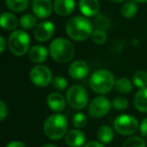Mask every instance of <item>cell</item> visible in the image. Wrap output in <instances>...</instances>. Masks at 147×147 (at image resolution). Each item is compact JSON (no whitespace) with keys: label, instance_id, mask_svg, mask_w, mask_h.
I'll return each instance as SVG.
<instances>
[{"label":"cell","instance_id":"1","mask_svg":"<svg viewBox=\"0 0 147 147\" xmlns=\"http://www.w3.org/2000/svg\"><path fill=\"white\" fill-rule=\"evenodd\" d=\"M67 36L75 41H84L91 37L94 31V24L86 16H74L65 24Z\"/></svg>","mask_w":147,"mask_h":147},{"label":"cell","instance_id":"2","mask_svg":"<svg viewBox=\"0 0 147 147\" xmlns=\"http://www.w3.org/2000/svg\"><path fill=\"white\" fill-rule=\"evenodd\" d=\"M49 53L55 61L59 63H67L75 57V47L69 39L65 37H57L49 45Z\"/></svg>","mask_w":147,"mask_h":147},{"label":"cell","instance_id":"3","mask_svg":"<svg viewBox=\"0 0 147 147\" xmlns=\"http://www.w3.org/2000/svg\"><path fill=\"white\" fill-rule=\"evenodd\" d=\"M115 77L109 69H100L91 75L89 85L93 92L99 95L108 94L115 87Z\"/></svg>","mask_w":147,"mask_h":147},{"label":"cell","instance_id":"4","mask_svg":"<svg viewBox=\"0 0 147 147\" xmlns=\"http://www.w3.org/2000/svg\"><path fill=\"white\" fill-rule=\"evenodd\" d=\"M67 120L61 113L49 116L43 124V132L47 138L51 140H59L67 133Z\"/></svg>","mask_w":147,"mask_h":147},{"label":"cell","instance_id":"5","mask_svg":"<svg viewBox=\"0 0 147 147\" xmlns=\"http://www.w3.org/2000/svg\"><path fill=\"white\" fill-rule=\"evenodd\" d=\"M8 49L13 55L22 57L30 49V37L28 33L20 29L13 30L8 37Z\"/></svg>","mask_w":147,"mask_h":147},{"label":"cell","instance_id":"6","mask_svg":"<svg viewBox=\"0 0 147 147\" xmlns=\"http://www.w3.org/2000/svg\"><path fill=\"white\" fill-rule=\"evenodd\" d=\"M65 99L69 106L75 110H83L89 102V95L85 88L80 85H73L67 91Z\"/></svg>","mask_w":147,"mask_h":147},{"label":"cell","instance_id":"7","mask_svg":"<svg viewBox=\"0 0 147 147\" xmlns=\"http://www.w3.org/2000/svg\"><path fill=\"white\" fill-rule=\"evenodd\" d=\"M114 129L118 134L123 136H131L139 129L138 120L129 114H122L114 120Z\"/></svg>","mask_w":147,"mask_h":147},{"label":"cell","instance_id":"8","mask_svg":"<svg viewBox=\"0 0 147 147\" xmlns=\"http://www.w3.org/2000/svg\"><path fill=\"white\" fill-rule=\"evenodd\" d=\"M29 79L34 86L45 88L53 82V73L51 69L45 65H35L29 71Z\"/></svg>","mask_w":147,"mask_h":147},{"label":"cell","instance_id":"9","mask_svg":"<svg viewBox=\"0 0 147 147\" xmlns=\"http://www.w3.org/2000/svg\"><path fill=\"white\" fill-rule=\"evenodd\" d=\"M112 102L105 96H98L94 98L89 104V114L93 118H103L111 110Z\"/></svg>","mask_w":147,"mask_h":147},{"label":"cell","instance_id":"10","mask_svg":"<svg viewBox=\"0 0 147 147\" xmlns=\"http://www.w3.org/2000/svg\"><path fill=\"white\" fill-rule=\"evenodd\" d=\"M53 33H55V24L49 20L38 23L33 31L34 38L40 42L49 41L53 36Z\"/></svg>","mask_w":147,"mask_h":147},{"label":"cell","instance_id":"11","mask_svg":"<svg viewBox=\"0 0 147 147\" xmlns=\"http://www.w3.org/2000/svg\"><path fill=\"white\" fill-rule=\"evenodd\" d=\"M89 71H90V67H89L88 63L82 59L73 61L67 69V73H69V77L76 81L85 79L89 75Z\"/></svg>","mask_w":147,"mask_h":147},{"label":"cell","instance_id":"12","mask_svg":"<svg viewBox=\"0 0 147 147\" xmlns=\"http://www.w3.org/2000/svg\"><path fill=\"white\" fill-rule=\"evenodd\" d=\"M53 10V3L51 0H33V14L40 19H45L51 15Z\"/></svg>","mask_w":147,"mask_h":147},{"label":"cell","instance_id":"13","mask_svg":"<svg viewBox=\"0 0 147 147\" xmlns=\"http://www.w3.org/2000/svg\"><path fill=\"white\" fill-rule=\"evenodd\" d=\"M67 103V99L65 98V96L59 92L51 93L47 98V104L49 108L55 113L63 112L65 110Z\"/></svg>","mask_w":147,"mask_h":147},{"label":"cell","instance_id":"14","mask_svg":"<svg viewBox=\"0 0 147 147\" xmlns=\"http://www.w3.org/2000/svg\"><path fill=\"white\" fill-rule=\"evenodd\" d=\"M79 9L86 17H94L99 14L100 1L99 0H80Z\"/></svg>","mask_w":147,"mask_h":147},{"label":"cell","instance_id":"15","mask_svg":"<svg viewBox=\"0 0 147 147\" xmlns=\"http://www.w3.org/2000/svg\"><path fill=\"white\" fill-rule=\"evenodd\" d=\"M76 1L75 0H55L53 11L59 16H69L75 10Z\"/></svg>","mask_w":147,"mask_h":147},{"label":"cell","instance_id":"16","mask_svg":"<svg viewBox=\"0 0 147 147\" xmlns=\"http://www.w3.org/2000/svg\"><path fill=\"white\" fill-rule=\"evenodd\" d=\"M65 142L69 147H81L86 142V135L81 129H71L65 135Z\"/></svg>","mask_w":147,"mask_h":147},{"label":"cell","instance_id":"17","mask_svg":"<svg viewBox=\"0 0 147 147\" xmlns=\"http://www.w3.org/2000/svg\"><path fill=\"white\" fill-rule=\"evenodd\" d=\"M49 53L47 49L43 45H33L28 51V59L33 63L40 65L41 63L45 61Z\"/></svg>","mask_w":147,"mask_h":147},{"label":"cell","instance_id":"18","mask_svg":"<svg viewBox=\"0 0 147 147\" xmlns=\"http://www.w3.org/2000/svg\"><path fill=\"white\" fill-rule=\"evenodd\" d=\"M18 24V19L14 13L3 12L0 16V25L5 30H16Z\"/></svg>","mask_w":147,"mask_h":147},{"label":"cell","instance_id":"19","mask_svg":"<svg viewBox=\"0 0 147 147\" xmlns=\"http://www.w3.org/2000/svg\"><path fill=\"white\" fill-rule=\"evenodd\" d=\"M134 106L139 112L147 113V88L139 89L134 96Z\"/></svg>","mask_w":147,"mask_h":147},{"label":"cell","instance_id":"20","mask_svg":"<svg viewBox=\"0 0 147 147\" xmlns=\"http://www.w3.org/2000/svg\"><path fill=\"white\" fill-rule=\"evenodd\" d=\"M97 137L98 140L103 144H109L112 142L113 138H114V131L110 126L107 125H103L97 131Z\"/></svg>","mask_w":147,"mask_h":147},{"label":"cell","instance_id":"21","mask_svg":"<svg viewBox=\"0 0 147 147\" xmlns=\"http://www.w3.org/2000/svg\"><path fill=\"white\" fill-rule=\"evenodd\" d=\"M6 7L12 12L20 13L26 10L29 4V0H4Z\"/></svg>","mask_w":147,"mask_h":147},{"label":"cell","instance_id":"22","mask_svg":"<svg viewBox=\"0 0 147 147\" xmlns=\"http://www.w3.org/2000/svg\"><path fill=\"white\" fill-rule=\"evenodd\" d=\"M121 15L127 19H131L136 15L138 12V6H137L136 2L133 0H129V1H125L124 4L121 7Z\"/></svg>","mask_w":147,"mask_h":147},{"label":"cell","instance_id":"23","mask_svg":"<svg viewBox=\"0 0 147 147\" xmlns=\"http://www.w3.org/2000/svg\"><path fill=\"white\" fill-rule=\"evenodd\" d=\"M133 83L128 78H119L115 82V90L120 94H129L133 89Z\"/></svg>","mask_w":147,"mask_h":147},{"label":"cell","instance_id":"24","mask_svg":"<svg viewBox=\"0 0 147 147\" xmlns=\"http://www.w3.org/2000/svg\"><path fill=\"white\" fill-rule=\"evenodd\" d=\"M38 24L37 23V17L31 14H24L19 19V25L25 30L35 28V26Z\"/></svg>","mask_w":147,"mask_h":147},{"label":"cell","instance_id":"25","mask_svg":"<svg viewBox=\"0 0 147 147\" xmlns=\"http://www.w3.org/2000/svg\"><path fill=\"white\" fill-rule=\"evenodd\" d=\"M133 84L139 89L147 88V71L139 69L133 75Z\"/></svg>","mask_w":147,"mask_h":147},{"label":"cell","instance_id":"26","mask_svg":"<svg viewBox=\"0 0 147 147\" xmlns=\"http://www.w3.org/2000/svg\"><path fill=\"white\" fill-rule=\"evenodd\" d=\"M94 27L95 29H101V30L106 31L111 26V21L108 16L104 14H98L95 17L94 20Z\"/></svg>","mask_w":147,"mask_h":147},{"label":"cell","instance_id":"27","mask_svg":"<svg viewBox=\"0 0 147 147\" xmlns=\"http://www.w3.org/2000/svg\"><path fill=\"white\" fill-rule=\"evenodd\" d=\"M51 85H53V88L57 92H61V91H65L67 88L69 83H67V80L65 77L57 76V77H53Z\"/></svg>","mask_w":147,"mask_h":147},{"label":"cell","instance_id":"28","mask_svg":"<svg viewBox=\"0 0 147 147\" xmlns=\"http://www.w3.org/2000/svg\"><path fill=\"white\" fill-rule=\"evenodd\" d=\"M73 124L77 129L85 128L88 124V118L84 113H76L73 117Z\"/></svg>","mask_w":147,"mask_h":147},{"label":"cell","instance_id":"29","mask_svg":"<svg viewBox=\"0 0 147 147\" xmlns=\"http://www.w3.org/2000/svg\"><path fill=\"white\" fill-rule=\"evenodd\" d=\"M93 42L97 43V45H103L107 41L108 39V35L105 30H101V29H94L92 35H91Z\"/></svg>","mask_w":147,"mask_h":147},{"label":"cell","instance_id":"30","mask_svg":"<svg viewBox=\"0 0 147 147\" xmlns=\"http://www.w3.org/2000/svg\"><path fill=\"white\" fill-rule=\"evenodd\" d=\"M128 106H129L128 100L123 96L115 97L112 101V107L115 110H118V111L126 110V109L128 108Z\"/></svg>","mask_w":147,"mask_h":147},{"label":"cell","instance_id":"31","mask_svg":"<svg viewBox=\"0 0 147 147\" xmlns=\"http://www.w3.org/2000/svg\"><path fill=\"white\" fill-rule=\"evenodd\" d=\"M123 147H146V143L141 137L132 136L125 141Z\"/></svg>","mask_w":147,"mask_h":147},{"label":"cell","instance_id":"32","mask_svg":"<svg viewBox=\"0 0 147 147\" xmlns=\"http://www.w3.org/2000/svg\"><path fill=\"white\" fill-rule=\"evenodd\" d=\"M8 115V108L4 101H0V120L3 121Z\"/></svg>","mask_w":147,"mask_h":147},{"label":"cell","instance_id":"33","mask_svg":"<svg viewBox=\"0 0 147 147\" xmlns=\"http://www.w3.org/2000/svg\"><path fill=\"white\" fill-rule=\"evenodd\" d=\"M139 130H140V133L142 136L147 137V118L142 120L140 126H139Z\"/></svg>","mask_w":147,"mask_h":147},{"label":"cell","instance_id":"34","mask_svg":"<svg viewBox=\"0 0 147 147\" xmlns=\"http://www.w3.org/2000/svg\"><path fill=\"white\" fill-rule=\"evenodd\" d=\"M84 147H105V146L100 141H89L88 143L85 144Z\"/></svg>","mask_w":147,"mask_h":147},{"label":"cell","instance_id":"35","mask_svg":"<svg viewBox=\"0 0 147 147\" xmlns=\"http://www.w3.org/2000/svg\"><path fill=\"white\" fill-rule=\"evenodd\" d=\"M0 42H1V45H0V51L1 53H4L5 49H6V45H8V41L5 39V37L3 35L0 36Z\"/></svg>","mask_w":147,"mask_h":147},{"label":"cell","instance_id":"36","mask_svg":"<svg viewBox=\"0 0 147 147\" xmlns=\"http://www.w3.org/2000/svg\"><path fill=\"white\" fill-rule=\"evenodd\" d=\"M5 147H26L22 142L20 141H12V142L8 143Z\"/></svg>","mask_w":147,"mask_h":147},{"label":"cell","instance_id":"37","mask_svg":"<svg viewBox=\"0 0 147 147\" xmlns=\"http://www.w3.org/2000/svg\"><path fill=\"white\" fill-rule=\"evenodd\" d=\"M110 1L114 3H122V2H124L125 0H110Z\"/></svg>","mask_w":147,"mask_h":147},{"label":"cell","instance_id":"38","mask_svg":"<svg viewBox=\"0 0 147 147\" xmlns=\"http://www.w3.org/2000/svg\"><path fill=\"white\" fill-rule=\"evenodd\" d=\"M137 3H147V0H133Z\"/></svg>","mask_w":147,"mask_h":147},{"label":"cell","instance_id":"39","mask_svg":"<svg viewBox=\"0 0 147 147\" xmlns=\"http://www.w3.org/2000/svg\"><path fill=\"white\" fill-rule=\"evenodd\" d=\"M42 147H57V145H53V144H47V145H45V146H42Z\"/></svg>","mask_w":147,"mask_h":147}]
</instances>
